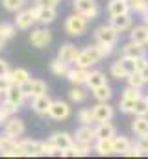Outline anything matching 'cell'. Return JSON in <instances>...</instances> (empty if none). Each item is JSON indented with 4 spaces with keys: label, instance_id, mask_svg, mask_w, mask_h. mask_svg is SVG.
Returning <instances> with one entry per match:
<instances>
[{
    "label": "cell",
    "instance_id": "cell-1",
    "mask_svg": "<svg viewBox=\"0 0 148 159\" xmlns=\"http://www.w3.org/2000/svg\"><path fill=\"white\" fill-rule=\"evenodd\" d=\"M100 59H104V57L100 56V52H98V48H96V44H95V46H89V48L80 50V54H78L74 65H76V67H85V69H89V67L96 65Z\"/></svg>",
    "mask_w": 148,
    "mask_h": 159
},
{
    "label": "cell",
    "instance_id": "cell-2",
    "mask_svg": "<svg viewBox=\"0 0 148 159\" xmlns=\"http://www.w3.org/2000/svg\"><path fill=\"white\" fill-rule=\"evenodd\" d=\"M87 20H89L87 17H83L80 13H74L71 17H67V20H65V32L69 35H74V37L83 35L85 30H87Z\"/></svg>",
    "mask_w": 148,
    "mask_h": 159
},
{
    "label": "cell",
    "instance_id": "cell-3",
    "mask_svg": "<svg viewBox=\"0 0 148 159\" xmlns=\"http://www.w3.org/2000/svg\"><path fill=\"white\" fill-rule=\"evenodd\" d=\"M19 148H21V152H22V157H37V156H46V154H44L46 143H41V141H30V139L19 141Z\"/></svg>",
    "mask_w": 148,
    "mask_h": 159
},
{
    "label": "cell",
    "instance_id": "cell-4",
    "mask_svg": "<svg viewBox=\"0 0 148 159\" xmlns=\"http://www.w3.org/2000/svg\"><path fill=\"white\" fill-rule=\"evenodd\" d=\"M72 6H74V11H76V13H80V15L87 17L89 20L96 19V17H98V13H100L96 0H74Z\"/></svg>",
    "mask_w": 148,
    "mask_h": 159
},
{
    "label": "cell",
    "instance_id": "cell-5",
    "mask_svg": "<svg viewBox=\"0 0 148 159\" xmlns=\"http://www.w3.org/2000/svg\"><path fill=\"white\" fill-rule=\"evenodd\" d=\"M26 131V126H24V120L17 119L15 115L9 117V119L4 122V135H7L9 139H21Z\"/></svg>",
    "mask_w": 148,
    "mask_h": 159
},
{
    "label": "cell",
    "instance_id": "cell-6",
    "mask_svg": "<svg viewBox=\"0 0 148 159\" xmlns=\"http://www.w3.org/2000/svg\"><path fill=\"white\" fill-rule=\"evenodd\" d=\"M34 13H35V22H39L41 26H46V24L54 22V20H56V17H58L56 7H50V6H41V4L34 6Z\"/></svg>",
    "mask_w": 148,
    "mask_h": 159
},
{
    "label": "cell",
    "instance_id": "cell-7",
    "mask_svg": "<svg viewBox=\"0 0 148 159\" xmlns=\"http://www.w3.org/2000/svg\"><path fill=\"white\" fill-rule=\"evenodd\" d=\"M19 87H21V91H22L26 96H30V98L46 94V91H48V87H46V83H44L43 80H28V81H24V83L19 85Z\"/></svg>",
    "mask_w": 148,
    "mask_h": 159
},
{
    "label": "cell",
    "instance_id": "cell-8",
    "mask_svg": "<svg viewBox=\"0 0 148 159\" xmlns=\"http://www.w3.org/2000/svg\"><path fill=\"white\" fill-rule=\"evenodd\" d=\"M95 39L96 43H108V44H117L118 41V32L111 24H102L95 30Z\"/></svg>",
    "mask_w": 148,
    "mask_h": 159
},
{
    "label": "cell",
    "instance_id": "cell-9",
    "mask_svg": "<svg viewBox=\"0 0 148 159\" xmlns=\"http://www.w3.org/2000/svg\"><path fill=\"white\" fill-rule=\"evenodd\" d=\"M30 43L35 48H46L52 43V32L48 28H37L30 34Z\"/></svg>",
    "mask_w": 148,
    "mask_h": 159
},
{
    "label": "cell",
    "instance_id": "cell-10",
    "mask_svg": "<svg viewBox=\"0 0 148 159\" xmlns=\"http://www.w3.org/2000/svg\"><path fill=\"white\" fill-rule=\"evenodd\" d=\"M34 22H35V13H34V7H32V9H21V11H17V17H15V26H17L19 30H30Z\"/></svg>",
    "mask_w": 148,
    "mask_h": 159
},
{
    "label": "cell",
    "instance_id": "cell-11",
    "mask_svg": "<svg viewBox=\"0 0 148 159\" xmlns=\"http://www.w3.org/2000/svg\"><path fill=\"white\" fill-rule=\"evenodd\" d=\"M69 115H71V107H69L67 102H63V100H54L52 102L48 117H52L54 120H65L69 119Z\"/></svg>",
    "mask_w": 148,
    "mask_h": 159
},
{
    "label": "cell",
    "instance_id": "cell-12",
    "mask_svg": "<svg viewBox=\"0 0 148 159\" xmlns=\"http://www.w3.org/2000/svg\"><path fill=\"white\" fill-rule=\"evenodd\" d=\"M56 148H59L61 152L63 150H67V148H71L74 144V137L71 133H67V131H56V133H52L50 135V139H48Z\"/></svg>",
    "mask_w": 148,
    "mask_h": 159
},
{
    "label": "cell",
    "instance_id": "cell-13",
    "mask_svg": "<svg viewBox=\"0 0 148 159\" xmlns=\"http://www.w3.org/2000/svg\"><path fill=\"white\" fill-rule=\"evenodd\" d=\"M89 74H91L89 69H85V67H76V65H74V69H69V72H67V80H69L72 85H85L87 80H89Z\"/></svg>",
    "mask_w": 148,
    "mask_h": 159
},
{
    "label": "cell",
    "instance_id": "cell-14",
    "mask_svg": "<svg viewBox=\"0 0 148 159\" xmlns=\"http://www.w3.org/2000/svg\"><path fill=\"white\" fill-rule=\"evenodd\" d=\"M24 98H26V94L21 91V87L19 85H9L7 89H6V93H4V100L6 102H9V104H13V106H17V107H21L22 106V102H24Z\"/></svg>",
    "mask_w": 148,
    "mask_h": 159
},
{
    "label": "cell",
    "instance_id": "cell-15",
    "mask_svg": "<svg viewBox=\"0 0 148 159\" xmlns=\"http://www.w3.org/2000/svg\"><path fill=\"white\" fill-rule=\"evenodd\" d=\"M109 24L118 32V34H124V32H130L132 30V15L130 13H122V15H113L109 20Z\"/></svg>",
    "mask_w": 148,
    "mask_h": 159
},
{
    "label": "cell",
    "instance_id": "cell-16",
    "mask_svg": "<svg viewBox=\"0 0 148 159\" xmlns=\"http://www.w3.org/2000/svg\"><path fill=\"white\" fill-rule=\"evenodd\" d=\"M78 54H80V50L74 46L72 43H65V44H61V46H59V50H58V57H59L61 61L69 63V65L76 61Z\"/></svg>",
    "mask_w": 148,
    "mask_h": 159
},
{
    "label": "cell",
    "instance_id": "cell-17",
    "mask_svg": "<svg viewBox=\"0 0 148 159\" xmlns=\"http://www.w3.org/2000/svg\"><path fill=\"white\" fill-rule=\"evenodd\" d=\"M93 113H95L96 122H106V120H111V119H113V115H115L113 107H111L108 102H98V104L93 107Z\"/></svg>",
    "mask_w": 148,
    "mask_h": 159
},
{
    "label": "cell",
    "instance_id": "cell-18",
    "mask_svg": "<svg viewBox=\"0 0 148 159\" xmlns=\"http://www.w3.org/2000/svg\"><path fill=\"white\" fill-rule=\"evenodd\" d=\"M50 106H52V100H50L48 93H46V94H41V96H35V98H34V102H32V107H34V111H35L37 115H41V117L48 115V111H50Z\"/></svg>",
    "mask_w": 148,
    "mask_h": 159
},
{
    "label": "cell",
    "instance_id": "cell-19",
    "mask_svg": "<svg viewBox=\"0 0 148 159\" xmlns=\"http://www.w3.org/2000/svg\"><path fill=\"white\" fill-rule=\"evenodd\" d=\"M120 54H122V56H126V57L139 59V57L146 56V48H145V44H137V43L130 41L128 44H124V46H122V52H120Z\"/></svg>",
    "mask_w": 148,
    "mask_h": 159
},
{
    "label": "cell",
    "instance_id": "cell-20",
    "mask_svg": "<svg viewBox=\"0 0 148 159\" xmlns=\"http://www.w3.org/2000/svg\"><path fill=\"white\" fill-rule=\"evenodd\" d=\"M76 141L80 143H87V144H93L96 141V133H95V128L87 126V124H81V128L76 129V135H74Z\"/></svg>",
    "mask_w": 148,
    "mask_h": 159
},
{
    "label": "cell",
    "instance_id": "cell-21",
    "mask_svg": "<svg viewBox=\"0 0 148 159\" xmlns=\"http://www.w3.org/2000/svg\"><path fill=\"white\" fill-rule=\"evenodd\" d=\"M130 41L137 43V44H148V26L146 24H139V26H133L130 30Z\"/></svg>",
    "mask_w": 148,
    "mask_h": 159
},
{
    "label": "cell",
    "instance_id": "cell-22",
    "mask_svg": "<svg viewBox=\"0 0 148 159\" xmlns=\"http://www.w3.org/2000/svg\"><path fill=\"white\" fill-rule=\"evenodd\" d=\"M108 11H109L111 17H113V15H122V13H132L130 0H109Z\"/></svg>",
    "mask_w": 148,
    "mask_h": 159
},
{
    "label": "cell",
    "instance_id": "cell-23",
    "mask_svg": "<svg viewBox=\"0 0 148 159\" xmlns=\"http://www.w3.org/2000/svg\"><path fill=\"white\" fill-rule=\"evenodd\" d=\"M95 133H96V139H111L117 135V128L111 124V120L98 122V126L95 128Z\"/></svg>",
    "mask_w": 148,
    "mask_h": 159
},
{
    "label": "cell",
    "instance_id": "cell-24",
    "mask_svg": "<svg viewBox=\"0 0 148 159\" xmlns=\"http://www.w3.org/2000/svg\"><path fill=\"white\" fill-rule=\"evenodd\" d=\"M6 78L9 80L11 83H15V85H22L24 81L32 80V76H30V72L26 69H15V70H9L6 74Z\"/></svg>",
    "mask_w": 148,
    "mask_h": 159
},
{
    "label": "cell",
    "instance_id": "cell-25",
    "mask_svg": "<svg viewBox=\"0 0 148 159\" xmlns=\"http://www.w3.org/2000/svg\"><path fill=\"white\" fill-rule=\"evenodd\" d=\"M95 152L98 156H111L113 152V137L111 139H96L95 141Z\"/></svg>",
    "mask_w": 148,
    "mask_h": 159
},
{
    "label": "cell",
    "instance_id": "cell-26",
    "mask_svg": "<svg viewBox=\"0 0 148 159\" xmlns=\"http://www.w3.org/2000/svg\"><path fill=\"white\" fill-rule=\"evenodd\" d=\"M132 146H133V144H132V141H130L128 137H124V135H120V137L115 135V137H113V152H115V154H122V156H124Z\"/></svg>",
    "mask_w": 148,
    "mask_h": 159
},
{
    "label": "cell",
    "instance_id": "cell-27",
    "mask_svg": "<svg viewBox=\"0 0 148 159\" xmlns=\"http://www.w3.org/2000/svg\"><path fill=\"white\" fill-rule=\"evenodd\" d=\"M132 131L137 137L148 135V117H135V120L132 122Z\"/></svg>",
    "mask_w": 148,
    "mask_h": 159
},
{
    "label": "cell",
    "instance_id": "cell-28",
    "mask_svg": "<svg viewBox=\"0 0 148 159\" xmlns=\"http://www.w3.org/2000/svg\"><path fill=\"white\" fill-rule=\"evenodd\" d=\"M93 96L98 102H109L111 96H113V91H111V87L108 83H102V85H98V87L93 89Z\"/></svg>",
    "mask_w": 148,
    "mask_h": 159
},
{
    "label": "cell",
    "instance_id": "cell-29",
    "mask_svg": "<svg viewBox=\"0 0 148 159\" xmlns=\"http://www.w3.org/2000/svg\"><path fill=\"white\" fill-rule=\"evenodd\" d=\"M50 72L56 74V76H67V72H69V63H65V61H61L59 57H56V59L50 61Z\"/></svg>",
    "mask_w": 148,
    "mask_h": 159
},
{
    "label": "cell",
    "instance_id": "cell-30",
    "mask_svg": "<svg viewBox=\"0 0 148 159\" xmlns=\"http://www.w3.org/2000/svg\"><path fill=\"white\" fill-rule=\"evenodd\" d=\"M102 83H106V76H104V72L102 70H91V74H89V80H87V89H95V87H98V85H102Z\"/></svg>",
    "mask_w": 148,
    "mask_h": 159
},
{
    "label": "cell",
    "instance_id": "cell-31",
    "mask_svg": "<svg viewBox=\"0 0 148 159\" xmlns=\"http://www.w3.org/2000/svg\"><path fill=\"white\" fill-rule=\"evenodd\" d=\"M126 80H128V85H130V87H135V89H143L145 83H146V80L143 78L141 72H132Z\"/></svg>",
    "mask_w": 148,
    "mask_h": 159
},
{
    "label": "cell",
    "instance_id": "cell-32",
    "mask_svg": "<svg viewBox=\"0 0 148 159\" xmlns=\"http://www.w3.org/2000/svg\"><path fill=\"white\" fill-rule=\"evenodd\" d=\"M133 115H135V117H148V100L145 96L137 100L135 109H133Z\"/></svg>",
    "mask_w": 148,
    "mask_h": 159
},
{
    "label": "cell",
    "instance_id": "cell-33",
    "mask_svg": "<svg viewBox=\"0 0 148 159\" xmlns=\"http://www.w3.org/2000/svg\"><path fill=\"white\" fill-rule=\"evenodd\" d=\"M78 120H80V124H87V126H91L93 122H96L93 109H80V113H78Z\"/></svg>",
    "mask_w": 148,
    "mask_h": 159
},
{
    "label": "cell",
    "instance_id": "cell-34",
    "mask_svg": "<svg viewBox=\"0 0 148 159\" xmlns=\"http://www.w3.org/2000/svg\"><path fill=\"white\" fill-rule=\"evenodd\" d=\"M17 26L15 24H9V22H0V35L4 37V39H11L15 34H17V30H15Z\"/></svg>",
    "mask_w": 148,
    "mask_h": 159
},
{
    "label": "cell",
    "instance_id": "cell-35",
    "mask_svg": "<svg viewBox=\"0 0 148 159\" xmlns=\"http://www.w3.org/2000/svg\"><path fill=\"white\" fill-rule=\"evenodd\" d=\"M111 76L115 80H126L128 78V72L124 70V67L120 65V61H115L111 65Z\"/></svg>",
    "mask_w": 148,
    "mask_h": 159
},
{
    "label": "cell",
    "instance_id": "cell-36",
    "mask_svg": "<svg viewBox=\"0 0 148 159\" xmlns=\"http://www.w3.org/2000/svg\"><path fill=\"white\" fill-rule=\"evenodd\" d=\"M72 150H74V157H76V156H89V152H91V144H87V143H80V141H74Z\"/></svg>",
    "mask_w": 148,
    "mask_h": 159
},
{
    "label": "cell",
    "instance_id": "cell-37",
    "mask_svg": "<svg viewBox=\"0 0 148 159\" xmlns=\"http://www.w3.org/2000/svg\"><path fill=\"white\" fill-rule=\"evenodd\" d=\"M118 61H120V65L124 67V70L128 72V76H130L132 72H137V65H135V59H133V57H126V56H122Z\"/></svg>",
    "mask_w": 148,
    "mask_h": 159
},
{
    "label": "cell",
    "instance_id": "cell-38",
    "mask_svg": "<svg viewBox=\"0 0 148 159\" xmlns=\"http://www.w3.org/2000/svg\"><path fill=\"white\" fill-rule=\"evenodd\" d=\"M130 6H132V11L139 15H145L148 11V0H130Z\"/></svg>",
    "mask_w": 148,
    "mask_h": 159
},
{
    "label": "cell",
    "instance_id": "cell-39",
    "mask_svg": "<svg viewBox=\"0 0 148 159\" xmlns=\"http://www.w3.org/2000/svg\"><path fill=\"white\" fill-rule=\"evenodd\" d=\"M24 2L26 0H4V7L7 11H11V13H17V11H21L24 7Z\"/></svg>",
    "mask_w": 148,
    "mask_h": 159
},
{
    "label": "cell",
    "instance_id": "cell-40",
    "mask_svg": "<svg viewBox=\"0 0 148 159\" xmlns=\"http://www.w3.org/2000/svg\"><path fill=\"white\" fill-rule=\"evenodd\" d=\"M69 94H71V100H72V102H76V104H80V102H83V100L87 98V93L81 89V85H76V87H74Z\"/></svg>",
    "mask_w": 148,
    "mask_h": 159
},
{
    "label": "cell",
    "instance_id": "cell-41",
    "mask_svg": "<svg viewBox=\"0 0 148 159\" xmlns=\"http://www.w3.org/2000/svg\"><path fill=\"white\" fill-rule=\"evenodd\" d=\"M135 104H137V100H133V98H122L118 107H120V111H122V113H132V115H133Z\"/></svg>",
    "mask_w": 148,
    "mask_h": 159
},
{
    "label": "cell",
    "instance_id": "cell-42",
    "mask_svg": "<svg viewBox=\"0 0 148 159\" xmlns=\"http://www.w3.org/2000/svg\"><path fill=\"white\" fill-rule=\"evenodd\" d=\"M122 98H133V100H139V98H143V94H141V89H135V87H126L124 89V93H122Z\"/></svg>",
    "mask_w": 148,
    "mask_h": 159
},
{
    "label": "cell",
    "instance_id": "cell-43",
    "mask_svg": "<svg viewBox=\"0 0 148 159\" xmlns=\"http://www.w3.org/2000/svg\"><path fill=\"white\" fill-rule=\"evenodd\" d=\"M113 46L115 44H108V43H96V48H98V52H100V56L102 57H108L113 54Z\"/></svg>",
    "mask_w": 148,
    "mask_h": 159
},
{
    "label": "cell",
    "instance_id": "cell-44",
    "mask_svg": "<svg viewBox=\"0 0 148 159\" xmlns=\"http://www.w3.org/2000/svg\"><path fill=\"white\" fill-rule=\"evenodd\" d=\"M135 146L143 152V156H148V135L139 137V141H137V144H135Z\"/></svg>",
    "mask_w": 148,
    "mask_h": 159
},
{
    "label": "cell",
    "instance_id": "cell-45",
    "mask_svg": "<svg viewBox=\"0 0 148 159\" xmlns=\"http://www.w3.org/2000/svg\"><path fill=\"white\" fill-rule=\"evenodd\" d=\"M135 65H137V72H141L145 67L148 65V59L146 56H143V57H139V59H135Z\"/></svg>",
    "mask_w": 148,
    "mask_h": 159
},
{
    "label": "cell",
    "instance_id": "cell-46",
    "mask_svg": "<svg viewBox=\"0 0 148 159\" xmlns=\"http://www.w3.org/2000/svg\"><path fill=\"white\" fill-rule=\"evenodd\" d=\"M124 156H128V157H139V156H143V152H141L137 146H132V148H130Z\"/></svg>",
    "mask_w": 148,
    "mask_h": 159
},
{
    "label": "cell",
    "instance_id": "cell-47",
    "mask_svg": "<svg viewBox=\"0 0 148 159\" xmlns=\"http://www.w3.org/2000/svg\"><path fill=\"white\" fill-rule=\"evenodd\" d=\"M9 85H13V83L6 78V76H0V93H6V89H7Z\"/></svg>",
    "mask_w": 148,
    "mask_h": 159
},
{
    "label": "cell",
    "instance_id": "cell-48",
    "mask_svg": "<svg viewBox=\"0 0 148 159\" xmlns=\"http://www.w3.org/2000/svg\"><path fill=\"white\" fill-rule=\"evenodd\" d=\"M9 70H11V69H9V63L4 61V59H0V76H6Z\"/></svg>",
    "mask_w": 148,
    "mask_h": 159
},
{
    "label": "cell",
    "instance_id": "cell-49",
    "mask_svg": "<svg viewBox=\"0 0 148 159\" xmlns=\"http://www.w3.org/2000/svg\"><path fill=\"white\" fill-rule=\"evenodd\" d=\"M61 0H35V4H41V6H50V7H56Z\"/></svg>",
    "mask_w": 148,
    "mask_h": 159
},
{
    "label": "cell",
    "instance_id": "cell-50",
    "mask_svg": "<svg viewBox=\"0 0 148 159\" xmlns=\"http://www.w3.org/2000/svg\"><path fill=\"white\" fill-rule=\"evenodd\" d=\"M9 117H11V115H9V113H7V111H6V109L0 106V124H4V122L9 119Z\"/></svg>",
    "mask_w": 148,
    "mask_h": 159
},
{
    "label": "cell",
    "instance_id": "cell-51",
    "mask_svg": "<svg viewBox=\"0 0 148 159\" xmlns=\"http://www.w3.org/2000/svg\"><path fill=\"white\" fill-rule=\"evenodd\" d=\"M141 74H143V78H145V80L148 81V65L145 67V69H143V70H141Z\"/></svg>",
    "mask_w": 148,
    "mask_h": 159
},
{
    "label": "cell",
    "instance_id": "cell-52",
    "mask_svg": "<svg viewBox=\"0 0 148 159\" xmlns=\"http://www.w3.org/2000/svg\"><path fill=\"white\" fill-rule=\"evenodd\" d=\"M4 44H6V39H4V37H2V35H0V50H2V48H4Z\"/></svg>",
    "mask_w": 148,
    "mask_h": 159
},
{
    "label": "cell",
    "instance_id": "cell-53",
    "mask_svg": "<svg viewBox=\"0 0 148 159\" xmlns=\"http://www.w3.org/2000/svg\"><path fill=\"white\" fill-rule=\"evenodd\" d=\"M143 20H145V24H146V26H148V11H146V13H145V15H143Z\"/></svg>",
    "mask_w": 148,
    "mask_h": 159
},
{
    "label": "cell",
    "instance_id": "cell-54",
    "mask_svg": "<svg viewBox=\"0 0 148 159\" xmlns=\"http://www.w3.org/2000/svg\"><path fill=\"white\" fill-rule=\"evenodd\" d=\"M145 98H146V100H148V94H146V96H145Z\"/></svg>",
    "mask_w": 148,
    "mask_h": 159
}]
</instances>
